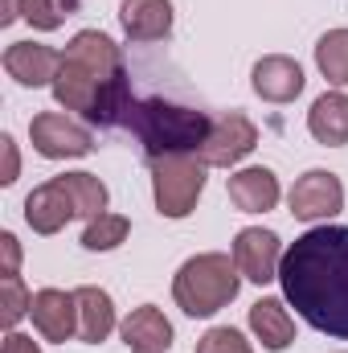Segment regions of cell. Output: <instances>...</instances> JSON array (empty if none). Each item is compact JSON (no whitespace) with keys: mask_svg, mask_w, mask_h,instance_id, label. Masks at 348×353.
Returning a JSON list of instances; mask_svg holds the SVG:
<instances>
[{"mask_svg":"<svg viewBox=\"0 0 348 353\" xmlns=\"http://www.w3.org/2000/svg\"><path fill=\"white\" fill-rule=\"evenodd\" d=\"M0 292H4V300H0V308H4V312H0V316H4V325L12 329V325H17V321H21V316L29 312L33 296L25 292L21 275H4V279H0Z\"/></svg>","mask_w":348,"mask_h":353,"instance_id":"cell-23","label":"cell"},{"mask_svg":"<svg viewBox=\"0 0 348 353\" xmlns=\"http://www.w3.org/2000/svg\"><path fill=\"white\" fill-rule=\"evenodd\" d=\"M316 62H320V70H324L328 83L348 87V29H332V33L320 37V46H316Z\"/></svg>","mask_w":348,"mask_h":353,"instance_id":"cell-20","label":"cell"},{"mask_svg":"<svg viewBox=\"0 0 348 353\" xmlns=\"http://www.w3.org/2000/svg\"><path fill=\"white\" fill-rule=\"evenodd\" d=\"M205 161L197 152H180V157H160L152 161V189H156V205L164 218H184L193 214L201 189H205Z\"/></svg>","mask_w":348,"mask_h":353,"instance_id":"cell-6","label":"cell"},{"mask_svg":"<svg viewBox=\"0 0 348 353\" xmlns=\"http://www.w3.org/2000/svg\"><path fill=\"white\" fill-rule=\"evenodd\" d=\"M234 263H238V271H242L250 283H270V279H279V263H283L279 234H274V230H262V226L238 230V239H234Z\"/></svg>","mask_w":348,"mask_h":353,"instance_id":"cell-10","label":"cell"},{"mask_svg":"<svg viewBox=\"0 0 348 353\" xmlns=\"http://www.w3.org/2000/svg\"><path fill=\"white\" fill-rule=\"evenodd\" d=\"M197 353H254V350H250V341L238 329H209L197 341Z\"/></svg>","mask_w":348,"mask_h":353,"instance_id":"cell-24","label":"cell"},{"mask_svg":"<svg viewBox=\"0 0 348 353\" xmlns=\"http://www.w3.org/2000/svg\"><path fill=\"white\" fill-rule=\"evenodd\" d=\"M127 230H131L127 218H119V214H98V218H90L87 230H83V247H87V251H111V247H119V243L127 239Z\"/></svg>","mask_w":348,"mask_h":353,"instance_id":"cell-21","label":"cell"},{"mask_svg":"<svg viewBox=\"0 0 348 353\" xmlns=\"http://www.w3.org/2000/svg\"><path fill=\"white\" fill-rule=\"evenodd\" d=\"M254 90H259L266 103H291L299 90H303V70L299 62L283 58V54H270L254 66Z\"/></svg>","mask_w":348,"mask_h":353,"instance_id":"cell-16","label":"cell"},{"mask_svg":"<svg viewBox=\"0 0 348 353\" xmlns=\"http://www.w3.org/2000/svg\"><path fill=\"white\" fill-rule=\"evenodd\" d=\"M345 205V185L340 176L328 173V169H312L295 181L291 189V214L303 218V222H316V218H332L340 214Z\"/></svg>","mask_w":348,"mask_h":353,"instance_id":"cell-9","label":"cell"},{"mask_svg":"<svg viewBox=\"0 0 348 353\" xmlns=\"http://www.w3.org/2000/svg\"><path fill=\"white\" fill-rule=\"evenodd\" d=\"M119 333H123V345L131 353H164L173 345V325H168L164 312L152 308V304L135 308V312L119 325Z\"/></svg>","mask_w":348,"mask_h":353,"instance_id":"cell-13","label":"cell"},{"mask_svg":"<svg viewBox=\"0 0 348 353\" xmlns=\"http://www.w3.org/2000/svg\"><path fill=\"white\" fill-rule=\"evenodd\" d=\"M287 304L320 333L348 341V226H316L283 251Z\"/></svg>","mask_w":348,"mask_h":353,"instance_id":"cell-1","label":"cell"},{"mask_svg":"<svg viewBox=\"0 0 348 353\" xmlns=\"http://www.w3.org/2000/svg\"><path fill=\"white\" fill-rule=\"evenodd\" d=\"M238 275L242 271H238V263L230 255L209 251V255L188 259L176 271L173 296L188 316H213V312H221L238 296Z\"/></svg>","mask_w":348,"mask_h":353,"instance_id":"cell-5","label":"cell"},{"mask_svg":"<svg viewBox=\"0 0 348 353\" xmlns=\"http://www.w3.org/2000/svg\"><path fill=\"white\" fill-rule=\"evenodd\" d=\"M307 128H312V136H316L320 144H328V148L348 144V94H340V90L320 94V99L312 103V111H307Z\"/></svg>","mask_w":348,"mask_h":353,"instance_id":"cell-17","label":"cell"},{"mask_svg":"<svg viewBox=\"0 0 348 353\" xmlns=\"http://www.w3.org/2000/svg\"><path fill=\"white\" fill-rule=\"evenodd\" d=\"M250 329L259 333V341L270 353L287 350V345L295 341V321H291V312L283 308V300H274V296H262L259 304L250 308Z\"/></svg>","mask_w":348,"mask_h":353,"instance_id":"cell-18","label":"cell"},{"mask_svg":"<svg viewBox=\"0 0 348 353\" xmlns=\"http://www.w3.org/2000/svg\"><path fill=\"white\" fill-rule=\"evenodd\" d=\"M74 8H78V0H21V17L33 29H58Z\"/></svg>","mask_w":348,"mask_h":353,"instance_id":"cell-22","label":"cell"},{"mask_svg":"<svg viewBox=\"0 0 348 353\" xmlns=\"http://www.w3.org/2000/svg\"><path fill=\"white\" fill-rule=\"evenodd\" d=\"M0 144H4V157H8V169H4V185H12L17 181V152H12V136H0Z\"/></svg>","mask_w":348,"mask_h":353,"instance_id":"cell-27","label":"cell"},{"mask_svg":"<svg viewBox=\"0 0 348 353\" xmlns=\"http://www.w3.org/2000/svg\"><path fill=\"white\" fill-rule=\"evenodd\" d=\"M0 353H41V350H37V341H33V337H25V333H8Z\"/></svg>","mask_w":348,"mask_h":353,"instance_id":"cell-25","label":"cell"},{"mask_svg":"<svg viewBox=\"0 0 348 353\" xmlns=\"http://www.w3.org/2000/svg\"><path fill=\"white\" fill-rule=\"evenodd\" d=\"M98 214H107V185L94 173L54 176L25 197V222L37 234H58L70 218H98Z\"/></svg>","mask_w":348,"mask_h":353,"instance_id":"cell-4","label":"cell"},{"mask_svg":"<svg viewBox=\"0 0 348 353\" xmlns=\"http://www.w3.org/2000/svg\"><path fill=\"white\" fill-rule=\"evenodd\" d=\"M58 66H62V54L50 50V46H37V41H12L4 50V70L21 87H45V83H54Z\"/></svg>","mask_w":348,"mask_h":353,"instance_id":"cell-12","label":"cell"},{"mask_svg":"<svg viewBox=\"0 0 348 353\" xmlns=\"http://www.w3.org/2000/svg\"><path fill=\"white\" fill-rule=\"evenodd\" d=\"M0 247H4V275H17V263H21L17 239H12V234H0Z\"/></svg>","mask_w":348,"mask_h":353,"instance_id":"cell-26","label":"cell"},{"mask_svg":"<svg viewBox=\"0 0 348 353\" xmlns=\"http://www.w3.org/2000/svg\"><path fill=\"white\" fill-rule=\"evenodd\" d=\"M254 144H259V128L242 111H230V115L213 119V132L205 136V144H201L197 157L205 165H213V169H230L234 161H242L246 152H254Z\"/></svg>","mask_w":348,"mask_h":353,"instance_id":"cell-8","label":"cell"},{"mask_svg":"<svg viewBox=\"0 0 348 353\" xmlns=\"http://www.w3.org/2000/svg\"><path fill=\"white\" fill-rule=\"evenodd\" d=\"M74 300H78V333H83V341L87 345L107 341L111 329H115V304H111V296L102 288H78Z\"/></svg>","mask_w":348,"mask_h":353,"instance_id":"cell-19","label":"cell"},{"mask_svg":"<svg viewBox=\"0 0 348 353\" xmlns=\"http://www.w3.org/2000/svg\"><path fill=\"white\" fill-rule=\"evenodd\" d=\"M54 99L66 111H78L94 128H119L135 103L131 74L123 66L119 46L98 29L78 33L62 54L58 79H54Z\"/></svg>","mask_w":348,"mask_h":353,"instance_id":"cell-2","label":"cell"},{"mask_svg":"<svg viewBox=\"0 0 348 353\" xmlns=\"http://www.w3.org/2000/svg\"><path fill=\"white\" fill-rule=\"evenodd\" d=\"M230 201L242 210V214H266V210H274V201H279V176L270 173V169H242V173L230 176Z\"/></svg>","mask_w":348,"mask_h":353,"instance_id":"cell-15","label":"cell"},{"mask_svg":"<svg viewBox=\"0 0 348 353\" xmlns=\"http://www.w3.org/2000/svg\"><path fill=\"white\" fill-rule=\"evenodd\" d=\"M29 316H33V325L45 341H70L74 329H78V300H74V292L41 288L29 304Z\"/></svg>","mask_w":348,"mask_h":353,"instance_id":"cell-11","label":"cell"},{"mask_svg":"<svg viewBox=\"0 0 348 353\" xmlns=\"http://www.w3.org/2000/svg\"><path fill=\"white\" fill-rule=\"evenodd\" d=\"M12 17H21V4H17V0H4V12H0V21L8 25Z\"/></svg>","mask_w":348,"mask_h":353,"instance_id":"cell-28","label":"cell"},{"mask_svg":"<svg viewBox=\"0 0 348 353\" xmlns=\"http://www.w3.org/2000/svg\"><path fill=\"white\" fill-rule=\"evenodd\" d=\"M29 136H33V148L50 161H62V157H87L94 148V136L90 128H83L78 119L62 115V111H41L29 119Z\"/></svg>","mask_w":348,"mask_h":353,"instance_id":"cell-7","label":"cell"},{"mask_svg":"<svg viewBox=\"0 0 348 353\" xmlns=\"http://www.w3.org/2000/svg\"><path fill=\"white\" fill-rule=\"evenodd\" d=\"M119 21L131 41H160L173 29V4L168 0H123Z\"/></svg>","mask_w":348,"mask_h":353,"instance_id":"cell-14","label":"cell"},{"mask_svg":"<svg viewBox=\"0 0 348 353\" xmlns=\"http://www.w3.org/2000/svg\"><path fill=\"white\" fill-rule=\"evenodd\" d=\"M123 128L140 140L148 161H160V157H180V152H201L205 136L213 132V119H209V111L180 107V103L152 94V99L131 103Z\"/></svg>","mask_w":348,"mask_h":353,"instance_id":"cell-3","label":"cell"}]
</instances>
